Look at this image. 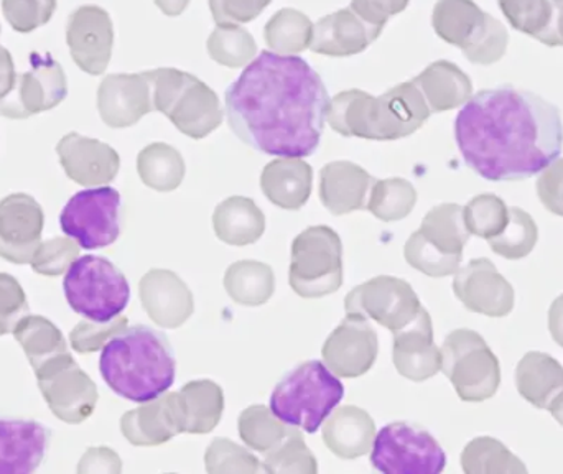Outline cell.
I'll return each mask as SVG.
<instances>
[{"mask_svg": "<svg viewBox=\"0 0 563 474\" xmlns=\"http://www.w3.org/2000/svg\"><path fill=\"white\" fill-rule=\"evenodd\" d=\"M16 82L15 66L9 49L0 45V99L5 98Z\"/></svg>", "mask_w": 563, "mask_h": 474, "instance_id": "cell-57", "label": "cell"}, {"mask_svg": "<svg viewBox=\"0 0 563 474\" xmlns=\"http://www.w3.org/2000/svg\"><path fill=\"white\" fill-rule=\"evenodd\" d=\"M98 111L104 124L112 129L131 128L154 111L145 73L106 76L98 89Z\"/></svg>", "mask_w": 563, "mask_h": 474, "instance_id": "cell-21", "label": "cell"}, {"mask_svg": "<svg viewBox=\"0 0 563 474\" xmlns=\"http://www.w3.org/2000/svg\"><path fill=\"white\" fill-rule=\"evenodd\" d=\"M224 101L230 128L251 148L303 158L320 145L331 99L303 58L264 49L227 89Z\"/></svg>", "mask_w": 563, "mask_h": 474, "instance_id": "cell-1", "label": "cell"}, {"mask_svg": "<svg viewBox=\"0 0 563 474\" xmlns=\"http://www.w3.org/2000/svg\"><path fill=\"white\" fill-rule=\"evenodd\" d=\"M539 42L548 46H563V0H554L551 26Z\"/></svg>", "mask_w": 563, "mask_h": 474, "instance_id": "cell-58", "label": "cell"}, {"mask_svg": "<svg viewBox=\"0 0 563 474\" xmlns=\"http://www.w3.org/2000/svg\"><path fill=\"white\" fill-rule=\"evenodd\" d=\"M271 2L273 0H210V9L218 25H238L253 22Z\"/></svg>", "mask_w": 563, "mask_h": 474, "instance_id": "cell-53", "label": "cell"}, {"mask_svg": "<svg viewBox=\"0 0 563 474\" xmlns=\"http://www.w3.org/2000/svg\"><path fill=\"white\" fill-rule=\"evenodd\" d=\"M68 95V81L62 65L48 53H30L29 71L16 75L12 91L0 99V115L29 119L55 109Z\"/></svg>", "mask_w": 563, "mask_h": 474, "instance_id": "cell-15", "label": "cell"}, {"mask_svg": "<svg viewBox=\"0 0 563 474\" xmlns=\"http://www.w3.org/2000/svg\"><path fill=\"white\" fill-rule=\"evenodd\" d=\"M323 361L338 377L363 376L376 363L377 334L367 318L347 313L340 327L328 337L323 346Z\"/></svg>", "mask_w": 563, "mask_h": 474, "instance_id": "cell-18", "label": "cell"}, {"mask_svg": "<svg viewBox=\"0 0 563 474\" xmlns=\"http://www.w3.org/2000/svg\"><path fill=\"white\" fill-rule=\"evenodd\" d=\"M344 310L377 321L396 334L416 320L422 305L409 282L380 275L353 288L344 298Z\"/></svg>", "mask_w": 563, "mask_h": 474, "instance_id": "cell-14", "label": "cell"}, {"mask_svg": "<svg viewBox=\"0 0 563 474\" xmlns=\"http://www.w3.org/2000/svg\"><path fill=\"white\" fill-rule=\"evenodd\" d=\"M549 412L554 416V419L558 420L559 423L563 427V393L561 396L558 397V399L554 400V403L551 404V407H549Z\"/></svg>", "mask_w": 563, "mask_h": 474, "instance_id": "cell-61", "label": "cell"}, {"mask_svg": "<svg viewBox=\"0 0 563 474\" xmlns=\"http://www.w3.org/2000/svg\"><path fill=\"white\" fill-rule=\"evenodd\" d=\"M453 291L470 311L486 317L503 318L515 308V288L489 258H475L456 271Z\"/></svg>", "mask_w": 563, "mask_h": 474, "instance_id": "cell-19", "label": "cell"}, {"mask_svg": "<svg viewBox=\"0 0 563 474\" xmlns=\"http://www.w3.org/2000/svg\"><path fill=\"white\" fill-rule=\"evenodd\" d=\"M63 290L73 311L96 323L121 317L131 300L125 275L99 255L76 258L66 272Z\"/></svg>", "mask_w": 563, "mask_h": 474, "instance_id": "cell-7", "label": "cell"}, {"mask_svg": "<svg viewBox=\"0 0 563 474\" xmlns=\"http://www.w3.org/2000/svg\"><path fill=\"white\" fill-rule=\"evenodd\" d=\"M58 0H2V12L15 32L30 33L46 25Z\"/></svg>", "mask_w": 563, "mask_h": 474, "instance_id": "cell-49", "label": "cell"}, {"mask_svg": "<svg viewBox=\"0 0 563 474\" xmlns=\"http://www.w3.org/2000/svg\"><path fill=\"white\" fill-rule=\"evenodd\" d=\"M66 177L82 187L108 185L118 177L121 158L111 145L69 132L56 145Z\"/></svg>", "mask_w": 563, "mask_h": 474, "instance_id": "cell-20", "label": "cell"}, {"mask_svg": "<svg viewBox=\"0 0 563 474\" xmlns=\"http://www.w3.org/2000/svg\"><path fill=\"white\" fill-rule=\"evenodd\" d=\"M499 9L519 32L541 40L551 26L554 0H498Z\"/></svg>", "mask_w": 563, "mask_h": 474, "instance_id": "cell-46", "label": "cell"}, {"mask_svg": "<svg viewBox=\"0 0 563 474\" xmlns=\"http://www.w3.org/2000/svg\"><path fill=\"white\" fill-rule=\"evenodd\" d=\"M29 315L25 290L15 277L0 272V337L13 333L19 321Z\"/></svg>", "mask_w": 563, "mask_h": 474, "instance_id": "cell-52", "label": "cell"}, {"mask_svg": "<svg viewBox=\"0 0 563 474\" xmlns=\"http://www.w3.org/2000/svg\"><path fill=\"white\" fill-rule=\"evenodd\" d=\"M142 307L158 327L174 328L187 323L194 315V294L175 272L154 268L139 284Z\"/></svg>", "mask_w": 563, "mask_h": 474, "instance_id": "cell-23", "label": "cell"}, {"mask_svg": "<svg viewBox=\"0 0 563 474\" xmlns=\"http://www.w3.org/2000/svg\"><path fill=\"white\" fill-rule=\"evenodd\" d=\"M516 386L528 403L548 410L563 393L562 364L549 354L531 351L519 361Z\"/></svg>", "mask_w": 563, "mask_h": 474, "instance_id": "cell-31", "label": "cell"}, {"mask_svg": "<svg viewBox=\"0 0 563 474\" xmlns=\"http://www.w3.org/2000/svg\"><path fill=\"white\" fill-rule=\"evenodd\" d=\"M99 371L118 396L144 404L164 396L174 386L177 361L164 333L135 324L102 348Z\"/></svg>", "mask_w": 563, "mask_h": 474, "instance_id": "cell-3", "label": "cell"}, {"mask_svg": "<svg viewBox=\"0 0 563 474\" xmlns=\"http://www.w3.org/2000/svg\"><path fill=\"white\" fill-rule=\"evenodd\" d=\"M263 470L273 474H314L318 466L313 453L305 445L303 436L294 429L266 453Z\"/></svg>", "mask_w": 563, "mask_h": 474, "instance_id": "cell-44", "label": "cell"}, {"mask_svg": "<svg viewBox=\"0 0 563 474\" xmlns=\"http://www.w3.org/2000/svg\"><path fill=\"white\" fill-rule=\"evenodd\" d=\"M288 282L303 298H321L343 285V244L328 227H311L291 242Z\"/></svg>", "mask_w": 563, "mask_h": 474, "instance_id": "cell-9", "label": "cell"}, {"mask_svg": "<svg viewBox=\"0 0 563 474\" xmlns=\"http://www.w3.org/2000/svg\"><path fill=\"white\" fill-rule=\"evenodd\" d=\"M383 33V26L367 23L351 9H341L313 25L311 52L324 56H353L364 52Z\"/></svg>", "mask_w": 563, "mask_h": 474, "instance_id": "cell-24", "label": "cell"}, {"mask_svg": "<svg viewBox=\"0 0 563 474\" xmlns=\"http://www.w3.org/2000/svg\"><path fill=\"white\" fill-rule=\"evenodd\" d=\"M185 161L172 145L151 144L142 148L137 157V172L145 187L152 190L174 191L185 178Z\"/></svg>", "mask_w": 563, "mask_h": 474, "instance_id": "cell-37", "label": "cell"}, {"mask_svg": "<svg viewBox=\"0 0 563 474\" xmlns=\"http://www.w3.org/2000/svg\"><path fill=\"white\" fill-rule=\"evenodd\" d=\"M313 23L305 13L295 9H282L271 16L264 29V40L271 52L279 55H297L310 46Z\"/></svg>", "mask_w": 563, "mask_h": 474, "instance_id": "cell-38", "label": "cell"}, {"mask_svg": "<svg viewBox=\"0 0 563 474\" xmlns=\"http://www.w3.org/2000/svg\"><path fill=\"white\" fill-rule=\"evenodd\" d=\"M393 360L397 373L413 383H423L442 371V351L433 343L432 318L426 308L394 334Z\"/></svg>", "mask_w": 563, "mask_h": 474, "instance_id": "cell-22", "label": "cell"}, {"mask_svg": "<svg viewBox=\"0 0 563 474\" xmlns=\"http://www.w3.org/2000/svg\"><path fill=\"white\" fill-rule=\"evenodd\" d=\"M48 440V430L35 420L0 419V474H30L38 470Z\"/></svg>", "mask_w": 563, "mask_h": 474, "instance_id": "cell-26", "label": "cell"}, {"mask_svg": "<svg viewBox=\"0 0 563 474\" xmlns=\"http://www.w3.org/2000/svg\"><path fill=\"white\" fill-rule=\"evenodd\" d=\"M313 168L301 158H277L264 167L261 188L282 210L297 211L311 195Z\"/></svg>", "mask_w": 563, "mask_h": 474, "instance_id": "cell-29", "label": "cell"}, {"mask_svg": "<svg viewBox=\"0 0 563 474\" xmlns=\"http://www.w3.org/2000/svg\"><path fill=\"white\" fill-rule=\"evenodd\" d=\"M406 261L417 271L429 277H446V275L456 274L460 268V258L449 257L440 254L435 249L430 247L419 233H413L407 241L404 249Z\"/></svg>", "mask_w": 563, "mask_h": 474, "instance_id": "cell-50", "label": "cell"}, {"mask_svg": "<svg viewBox=\"0 0 563 474\" xmlns=\"http://www.w3.org/2000/svg\"><path fill=\"white\" fill-rule=\"evenodd\" d=\"M45 214L35 198L13 194L0 201V257L30 264L42 242Z\"/></svg>", "mask_w": 563, "mask_h": 474, "instance_id": "cell-17", "label": "cell"}, {"mask_svg": "<svg viewBox=\"0 0 563 474\" xmlns=\"http://www.w3.org/2000/svg\"><path fill=\"white\" fill-rule=\"evenodd\" d=\"M549 330L555 343L563 348V295L552 304L549 310Z\"/></svg>", "mask_w": 563, "mask_h": 474, "instance_id": "cell-59", "label": "cell"}, {"mask_svg": "<svg viewBox=\"0 0 563 474\" xmlns=\"http://www.w3.org/2000/svg\"><path fill=\"white\" fill-rule=\"evenodd\" d=\"M442 373L465 403L492 399L501 384V366L482 334L452 331L442 346Z\"/></svg>", "mask_w": 563, "mask_h": 474, "instance_id": "cell-10", "label": "cell"}, {"mask_svg": "<svg viewBox=\"0 0 563 474\" xmlns=\"http://www.w3.org/2000/svg\"><path fill=\"white\" fill-rule=\"evenodd\" d=\"M410 0H351L350 9L373 25H386L390 16L407 9Z\"/></svg>", "mask_w": 563, "mask_h": 474, "instance_id": "cell-55", "label": "cell"}, {"mask_svg": "<svg viewBox=\"0 0 563 474\" xmlns=\"http://www.w3.org/2000/svg\"><path fill=\"white\" fill-rule=\"evenodd\" d=\"M184 433L205 436L213 432L224 410L223 389L213 381H191L177 393Z\"/></svg>", "mask_w": 563, "mask_h": 474, "instance_id": "cell-32", "label": "cell"}, {"mask_svg": "<svg viewBox=\"0 0 563 474\" xmlns=\"http://www.w3.org/2000/svg\"><path fill=\"white\" fill-rule=\"evenodd\" d=\"M13 337L19 341L33 371L38 370L46 361L68 353V344L59 328L40 315H26L13 330Z\"/></svg>", "mask_w": 563, "mask_h": 474, "instance_id": "cell-36", "label": "cell"}, {"mask_svg": "<svg viewBox=\"0 0 563 474\" xmlns=\"http://www.w3.org/2000/svg\"><path fill=\"white\" fill-rule=\"evenodd\" d=\"M432 25L443 42L462 48L475 65H495L508 49L506 26L473 0H439L433 7Z\"/></svg>", "mask_w": 563, "mask_h": 474, "instance_id": "cell-8", "label": "cell"}, {"mask_svg": "<svg viewBox=\"0 0 563 474\" xmlns=\"http://www.w3.org/2000/svg\"><path fill=\"white\" fill-rule=\"evenodd\" d=\"M373 177L353 162H331L320 172V200L334 217L367 207Z\"/></svg>", "mask_w": 563, "mask_h": 474, "instance_id": "cell-27", "label": "cell"}, {"mask_svg": "<svg viewBox=\"0 0 563 474\" xmlns=\"http://www.w3.org/2000/svg\"><path fill=\"white\" fill-rule=\"evenodd\" d=\"M417 88L422 92L432 112L452 111L466 104L473 96V85L468 75L455 63L440 59L427 66L416 79Z\"/></svg>", "mask_w": 563, "mask_h": 474, "instance_id": "cell-30", "label": "cell"}, {"mask_svg": "<svg viewBox=\"0 0 563 474\" xmlns=\"http://www.w3.org/2000/svg\"><path fill=\"white\" fill-rule=\"evenodd\" d=\"M190 0H155V5L168 16H178L187 10Z\"/></svg>", "mask_w": 563, "mask_h": 474, "instance_id": "cell-60", "label": "cell"}, {"mask_svg": "<svg viewBox=\"0 0 563 474\" xmlns=\"http://www.w3.org/2000/svg\"><path fill=\"white\" fill-rule=\"evenodd\" d=\"M430 111L416 82H400L379 98L360 89L334 96L328 111V124L343 137L367 141H399L419 131L429 121Z\"/></svg>", "mask_w": 563, "mask_h": 474, "instance_id": "cell-4", "label": "cell"}, {"mask_svg": "<svg viewBox=\"0 0 563 474\" xmlns=\"http://www.w3.org/2000/svg\"><path fill=\"white\" fill-rule=\"evenodd\" d=\"M539 230L531 214L521 208H509V220L498 236L489 239V245L496 254L509 261H519L534 251Z\"/></svg>", "mask_w": 563, "mask_h": 474, "instance_id": "cell-43", "label": "cell"}, {"mask_svg": "<svg viewBox=\"0 0 563 474\" xmlns=\"http://www.w3.org/2000/svg\"><path fill=\"white\" fill-rule=\"evenodd\" d=\"M538 195L551 213L563 218V158L549 165L538 180Z\"/></svg>", "mask_w": 563, "mask_h": 474, "instance_id": "cell-54", "label": "cell"}, {"mask_svg": "<svg viewBox=\"0 0 563 474\" xmlns=\"http://www.w3.org/2000/svg\"><path fill=\"white\" fill-rule=\"evenodd\" d=\"M213 228L227 244L250 245L263 238L266 217L251 198L231 197L214 210Z\"/></svg>", "mask_w": 563, "mask_h": 474, "instance_id": "cell-33", "label": "cell"}, {"mask_svg": "<svg viewBox=\"0 0 563 474\" xmlns=\"http://www.w3.org/2000/svg\"><path fill=\"white\" fill-rule=\"evenodd\" d=\"M122 463L118 453L108 447H92L82 455L78 473H121Z\"/></svg>", "mask_w": 563, "mask_h": 474, "instance_id": "cell-56", "label": "cell"}, {"mask_svg": "<svg viewBox=\"0 0 563 474\" xmlns=\"http://www.w3.org/2000/svg\"><path fill=\"white\" fill-rule=\"evenodd\" d=\"M463 220L470 234L489 241L505 230L509 220V208L496 195H479L463 208Z\"/></svg>", "mask_w": 563, "mask_h": 474, "instance_id": "cell-45", "label": "cell"}, {"mask_svg": "<svg viewBox=\"0 0 563 474\" xmlns=\"http://www.w3.org/2000/svg\"><path fill=\"white\" fill-rule=\"evenodd\" d=\"M121 195L111 187L78 191L59 214L63 233L88 251L114 244L121 234Z\"/></svg>", "mask_w": 563, "mask_h": 474, "instance_id": "cell-12", "label": "cell"}, {"mask_svg": "<svg viewBox=\"0 0 563 474\" xmlns=\"http://www.w3.org/2000/svg\"><path fill=\"white\" fill-rule=\"evenodd\" d=\"M240 437L250 449L267 453L294 430L266 406H251L240 416Z\"/></svg>", "mask_w": 563, "mask_h": 474, "instance_id": "cell-40", "label": "cell"}, {"mask_svg": "<svg viewBox=\"0 0 563 474\" xmlns=\"http://www.w3.org/2000/svg\"><path fill=\"white\" fill-rule=\"evenodd\" d=\"M371 465L386 474H439L445 470L446 455L427 430L394 422L374 439Z\"/></svg>", "mask_w": 563, "mask_h": 474, "instance_id": "cell-11", "label": "cell"}, {"mask_svg": "<svg viewBox=\"0 0 563 474\" xmlns=\"http://www.w3.org/2000/svg\"><path fill=\"white\" fill-rule=\"evenodd\" d=\"M129 321L125 317H118L108 323H96L91 320H82L73 328L69 333V344L79 354L96 353L102 350L115 334L128 328Z\"/></svg>", "mask_w": 563, "mask_h": 474, "instance_id": "cell-51", "label": "cell"}, {"mask_svg": "<svg viewBox=\"0 0 563 474\" xmlns=\"http://www.w3.org/2000/svg\"><path fill=\"white\" fill-rule=\"evenodd\" d=\"M417 203V191L410 181L404 178H389V180H376L371 188L367 210L377 220L393 223L409 217Z\"/></svg>", "mask_w": 563, "mask_h": 474, "instance_id": "cell-41", "label": "cell"}, {"mask_svg": "<svg viewBox=\"0 0 563 474\" xmlns=\"http://www.w3.org/2000/svg\"><path fill=\"white\" fill-rule=\"evenodd\" d=\"M224 288L236 304L260 307L273 297L276 277L273 268L263 262H234L224 274Z\"/></svg>", "mask_w": 563, "mask_h": 474, "instance_id": "cell-35", "label": "cell"}, {"mask_svg": "<svg viewBox=\"0 0 563 474\" xmlns=\"http://www.w3.org/2000/svg\"><path fill=\"white\" fill-rule=\"evenodd\" d=\"M66 43L73 62L91 76L108 69L114 45L111 16L99 5H81L69 15Z\"/></svg>", "mask_w": 563, "mask_h": 474, "instance_id": "cell-16", "label": "cell"}, {"mask_svg": "<svg viewBox=\"0 0 563 474\" xmlns=\"http://www.w3.org/2000/svg\"><path fill=\"white\" fill-rule=\"evenodd\" d=\"M466 474L526 473L525 463L492 437L472 440L462 453Z\"/></svg>", "mask_w": 563, "mask_h": 474, "instance_id": "cell-39", "label": "cell"}, {"mask_svg": "<svg viewBox=\"0 0 563 474\" xmlns=\"http://www.w3.org/2000/svg\"><path fill=\"white\" fill-rule=\"evenodd\" d=\"M205 465H207V472L211 474L263 472L260 460L253 453L227 439H217L211 442L205 455Z\"/></svg>", "mask_w": 563, "mask_h": 474, "instance_id": "cell-47", "label": "cell"}, {"mask_svg": "<svg viewBox=\"0 0 563 474\" xmlns=\"http://www.w3.org/2000/svg\"><path fill=\"white\" fill-rule=\"evenodd\" d=\"M417 233L440 254L460 261L463 257V247L470 239L463 220V208L455 203H443L432 208L423 218L422 227Z\"/></svg>", "mask_w": 563, "mask_h": 474, "instance_id": "cell-34", "label": "cell"}, {"mask_svg": "<svg viewBox=\"0 0 563 474\" xmlns=\"http://www.w3.org/2000/svg\"><path fill=\"white\" fill-rule=\"evenodd\" d=\"M376 423L366 410L346 406L338 409L323 427V442L341 460H356L373 449Z\"/></svg>", "mask_w": 563, "mask_h": 474, "instance_id": "cell-28", "label": "cell"}, {"mask_svg": "<svg viewBox=\"0 0 563 474\" xmlns=\"http://www.w3.org/2000/svg\"><path fill=\"white\" fill-rule=\"evenodd\" d=\"M79 244L71 238H53L40 242L30 265L35 274L45 277H58L68 271L69 265L78 258Z\"/></svg>", "mask_w": 563, "mask_h": 474, "instance_id": "cell-48", "label": "cell"}, {"mask_svg": "<svg viewBox=\"0 0 563 474\" xmlns=\"http://www.w3.org/2000/svg\"><path fill=\"white\" fill-rule=\"evenodd\" d=\"M43 399L56 419L69 426L85 422L98 404L95 381L78 366L71 354L63 353L35 370Z\"/></svg>", "mask_w": 563, "mask_h": 474, "instance_id": "cell-13", "label": "cell"}, {"mask_svg": "<svg viewBox=\"0 0 563 474\" xmlns=\"http://www.w3.org/2000/svg\"><path fill=\"white\" fill-rule=\"evenodd\" d=\"M152 88L154 111L170 119L188 137H208L223 122V108L217 92L190 73L175 68L144 71Z\"/></svg>", "mask_w": 563, "mask_h": 474, "instance_id": "cell-5", "label": "cell"}, {"mask_svg": "<svg viewBox=\"0 0 563 474\" xmlns=\"http://www.w3.org/2000/svg\"><path fill=\"white\" fill-rule=\"evenodd\" d=\"M207 48L211 59L228 68H243L250 65L257 53L254 36L243 26L233 23L218 25L208 38Z\"/></svg>", "mask_w": 563, "mask_h": 474, "instance_id": "cell-42", "label": "cell"}, {"mask_svg": "<svg viewBox=\"0 0 563 474\" xmlns=\"http://www.w3.org/2000/svg\"><path fill=\"white\" fill-rule=\"evenodd\" d=\"M455 139L465 164L485 180H528L561 157V111L515 86L483 89L456 115Z\"/></svg>", "mask_w": 563, "mask_h": 474, "instance_id": "cell-2", "label": "cell"}, {"mask_svg": "<svg viewBox=\"0 0 563 474\" xmlns=\"http://www.w3.org/2000/svg\"><path fill=\"white\" fill-rule=\"evenodd\" d=\"M121 432L134 447H158L184 433L177 393H165L124 414Z\"/></svg>", "mask_w": 563, "mask_h": 474, "instance_id": "cell-25", "label": "cell"}, {"mask_svg": "<svg viewBox=\"0 0 563 474\" xmlns=\"http://www.w3.org/2000/svg\"><path fill=\"white\" fill-rule=\"evenodd\" d=\"M344 387L321 361H307L282 377L271 410L282 422L314 433L343 400Z\"/></svg>", "mask_w": 563, "mask_h": 474, "instance_id": "cell-6", "label": "cell"}]
</instances>
